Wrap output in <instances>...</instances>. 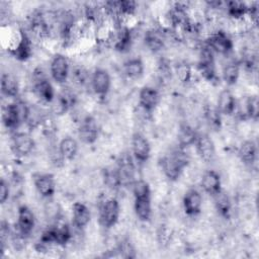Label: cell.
Wrapping results in <instances>:
<instances>
[{
    "label": "cell",
    "instance_id": "cell-18",
    "mask_svg": "<svg viewBox=\"0 0 259 259\" xmlns=\"http://www.w3.org/2000/svg\"><path fill=\"white\" fill-rule=\"evenodd\" d=\"M33 184L38 194L44 198H51L56 192V180L51 173L34 174Z\"/></svg>",
    "mask_w": 259,
    "mask_h": 259
},
{
    "label": "cell",
    "instance_id": "cell-17",
    "mask_svg": "<svg viewBox=\"0 0 259 259\" xmlns=\"http://www.w3.org/2000/svg\"><path fill=\"white\" fill-rule=\"evenodd\" d=\"M98 134H99V130H98V124L96 120L90 115L85 116L81 120L78 127L79 139L84 144L91 145V144H94L98 139Z\"/></svg>",
    "mask_w": 259,
    "mask_h": 259
},
{
    "label": "cell",
    "instance_id": "cell-19",
    "mask_svg": "<svg viewBox=\"0 0 259 259\" xmlns=\"http://www.w3.org/2000/svg\"><path fill=\"white\" fill-rule=\"evenodd\" d=\"M77 102V96L70 88H63L55 97L53 103V110L57 114H64L72 108Z\"/></svg>",
    "mask_w": 259,
    "mask_h": 259
},
{
    "label": "cell",
    "instance_id": "cell-9",
    "mask_svg": "<svg viewBox=\"0 0 259 259\" xmlns=\"http://www.w3.org/2000/svg\"><path fill=\"white\" fill-rule=\"evenodd\" d=\"M205 45L213 52L221 55H227L232 52L234 48V44L232 38L229 36L227 32L222 29L215 30L210 33L206 38Z\"/></svg>",
    "mask_w": 259,
    "mask_h": 259
},
{
    "label": "cell",
    "instance_id": "cell-10",
    "mask_svg": "<svg viewBox=\"0 0 259 259\" xmlns=\"http://www.w3.org/2000/svg\"><path fill=\"white\" fill-rule=\"evenodd\" d=\"M35 143L32 137L27 133L17 132L11 138L10 148L12 153L19 158L28 156L34 149Z\"/></svg>",
    "mask_w": 259,
    "mask_h": 259
},
{
    "label": "cell",
    "instance_id": "cell-12",
    "mask_svg": "<svg viewBox=\"0 0 259 259\" xmlns=\"http://www.w3.org/2000/svg\"><path fill=\"white\" fill-rule=\"evenodd\" d=\"M91 88L99 97H105L111 87V78L109 73L102 68H97L91 74Z\"/></svg>",
    "mask_w": 259,
    "mask_h": 259
},
{
    "label": "cell",
    "instance_id": "cell-6",
    "mask_svg": "<svg viewBox=\"0 0 259 259\" xmlns=\"http://www.w3.org/2000/svg\"><path fill=\"white\" fill-rule=\"evenodd\" d=\"M32 80L33 90L36 96L44 102L52 103L56 97V92L50 79L46 76L41 69L36 68L33 71Z\"/></svg>",
    "mask_w": 259,
    "mask_h": 259
},
{
    "label": "cell",
    "instance_id": "cell-27",
    "mask_svg": "<svg viewBox=\"0 0 259 259\" xmlns=\"http://www.w3.org/2000/svg\"><path fill=\"white\" fill-rule=\"evenodd\" d=\"M1 93L7 98H16L19 94V82L15 76L9 73L1 75Z\"/></svg>",
    "mask_w": 259,
    "mask_h": 259
},
{
    "label": "cell",
    "instance_id": "cell-15",
    "mask_svg": "<svg viewBox=\"0 0 259 259\" xmlns=\"http://www.w3.org/2000/svg\"><path fill=\"white\" fill-rule=\"evenodd\" d=\"M110 41L113 44V49L117 52L124 53L130 50L133 41L131 27L123 24H118L114 26L112 31Z\"/></svg>",
    "mask_w": 259,
    "mask_h": 259
},
{
    "label": "cell",
    "instance_id": "cell-2",
    "mask_svg": "<svg viewBox=\"0 0 259 259\" xmlns=\"http://www.w3.org/2000/svg\"><path fill=\"white\" fill-rule=\"evenodd\" d=\"M161 167L164 175L171 181L177 180L183 170L189 164V157L184 149L178 147L161 159Z\"/></svg>",
    "mask_w": 259,
    "mask_h": 259
},
{
    "label": "cell",
    "instance_id": "cell-23",
    "mask_svg": "<svg viewBox=\"0 0 259 259\" xmlns=\"http://www.w3.org/2000/svg\"><path fill=\"white\" fill-rule=\"evenodd\" d=\"M200 186L204 192L211 197L219 193L222 189V178L221 175L214 170H207L202 174L200 180Z\"/></svg>",
    "mask_w": 259,
    "mask_h": 259
},
{
    "label": "cell",
    "instance_id": "cell-31",
    "mask_svg": "<svg viewBox=\"0 0 259 259\" xmlns=\"http://www.w3.org/2000/svg\"><path fill=\"white\" fill-rule=\"evenodd\" d=\"M228 15L234 20L240 21L248 14L249 5L242 1H228L225 3Z\"/></svg>",
    "mask_w": 259,
    "mask_h": 259
},
{
    "label": "cell",
    "instance_id": "cell-14",
    "mask_svg": "<svg viewBox=\"0 0 259 259\" xmlns=\"http://www.w3.org/2000/svg\"><path fill=\"white\" fill-rule=\"evenodd\" d=\"M132 153L139 163H146L151 156L150 142L139 132L132 136Z\"/></svg>",
    "mask_w": 259,
    "mask_h": 259
},
{
    "label": "cell",
    "instance_id": "cell-29",
    "mask_svg": "<svg viewBox=\"0 0 259 259\" xmlns=\"http://www.w3.org/2000/svg\"><path fill=\"white\" fill-rule=\"evenodd\" d=\"M238 155L241 161L246 165H252L256 161L257 146L253 141H245L241 144Z\"/></svg>",
    "mask_w": 259,
    "mask_h": 259
},
{
    "label": "cell",
    "instance_id": "cell-35",
    "mask_svg": "<svg viewBox=\"0 0 259 259\" xmlns=\"http://www.w3.org/2000/svg\"><path fill=\"white\" fill-rule=\"evenodd\" d=\"M204 117L210 127H212L214 130L221 128L222 113L219 111L217 105L206 104L204 107Z\"/></svg>",
    "mask_w": 259,
    "mask_h": 259
},
{
    "label": "cell",
    "instance_id": "cell-1",
    "mask_svg": "<svg viewBox=\"0 0 259 259\" xmlns=\"http://www.w3.org/2000/svg\"><path fill=\"white\" fill-rule=\"evenodd\" d=\"M134 209L141 222H148L152 217L151 188L146 180L138 179L133 183Z\"/></svg>",
    "mask_w": 259,
    "mask_h": 259
},
{
    "label": "cell",
    "instance_id": "cell-34",
    "mask_svg": "<svg viewBox=\"0 0 259 259\" xmlns=\"http://www.w3.org/2000/svg\"><path fill=\"white\" fill-rule=\"evenodd\" d=\"M196 133L195 131L188 124H182L180 126V131L178 134V143L179 147L185 149L186 147L194 144L196 140Z\"/></svg>",
    "mask_w": 259,
    "mask_h": 259
},
{
    "label": "cell",
    "instance_id": "cell-7",
    "mask_svg": "<svg viewBox=\"0 0 259 259\" xmlns=\"http://www.w3.org/2000/svg\"><path fill=\"white\" fill-rule=\"evenodd\" d=\"M120 214L119 202L115 197L105 199L99 207V223L105 229H110L118 222Z\"/></svg>",
    "mask_w": 259,
    "mask_h": 259
},
{
    "label": "cell",
    "instance_id": "cell-24",
    "mask_svg": "<svg viewBox=\"0 0 259 259\" xmlns=\"http://www.w3.org/2000/svg\"><path fill=\"white\" fill-rule=\"evenodd\" d=\"M91 221L90 208L83 202L76 201L72 206V223L75 228L82 230Z\"/></svg>",
    "mask_w": 259,
    "mask_h": 259
},
{
    "label": "cell",
    "instance_id": "cell-22",
    "mask_svg": "<svg viewBox=\"0 0 259 259\" xmlns=\"http://www.w3.org/2000/svg\"><path fill=\"white\" fill-rule=\"evenodd\" d=\"M184 212L189 217H195L200 213L202 206V196L195 188L188 189L182 200Z\"/></svg>",
    "mask_w": 259,
    "mask_h": 259
},
{
    "label": "cell",
    "instance_id": "cell-8",
    "mask_svg": "<svg viewBox=\"0 0 259 259\" xmlns=\"http://www.w3.org/2000/svg\"><path fill=\"white\" fill-rule=\"evenodd\" d=\"M198 71L200 75L209 82H218L220 78L217 74L215 62L213 57V52L205 45L200 50V57L197 64Z\"/></svg>",
    "mask_w": 259,
    "mask_h": 259
},
{
    "label": "cell",
    "instance_id": "cell-36",
    "mask_svg": "<svg viewBox=\"0 0 259 259\" xmlns=\"http://www.w3.org/2000/svg\"><path fill=\"white\" fill-rule=\"evenodd\" d=\"M244 112L242 113V117L244 115L245 118L257 119L259 114V102L257 96H248L244 101Z\"/></svg>",
    "mask_w": 259,
    "mask_h": 259
},
{
    "label": "cell",
    "instance_id": "cell-37",
    "mask_svg": "<svg viewBox=\"0 0 259 259\" xmlns=\"http://www.w3.org/2000/svg\"><path fill=\"white\" fill-rule=\"evenodd\" d=\"M70 77L72 82L78 86L85 85L91 79V75L88 70L83 66H75L70 71Z\"/></svg>",
    "mask_w": 259,
    "mask_h": 259
},
{
    "label": "cell",
    "instance_id": "cell-11",
    "mask_svg": "<svg viewBox=\"0 0 259 259\" xmlns=\"http://www.w3.org/2000/svg\"><path fill=\"white\" fill-rule=\"evenodd\" d=\"M50 73L56 83H66L70 76V64L68 59L62 54L55 55L50 64Z\"/></svg>",
    "mask_w": 259,
    "mask_h": 259
},
{
    "label": "cell",
    "instance_id": "cell-25",
    "mask_svg": "<svg viewBox=\"0 0 259 259\" xmlns=\"http://www.w3.org/2000/svg\"><path fill=\"white\" fill-rule=\"evenodd\" d=\"M237 99L229 89H224L220 92L217 102V107L222 115H232L237 110Z\"/></svg>",
    "mask_w": 259,
    "mask_h": 259
},
{
    "label": "cell",
    "instance_id": "cell-32",
    "mask_svg": "<svg viewBox=\"0 0 259 259\" xmlns=\"http://www.w3.org/2000/svg\"><path fill=\"white\" fill-rule=\"evenodd\" d=\"M212 198H213L214 207L218 213L225 219H230L232 204L229 196L223 190H221L219 193L213 195Z\"/></svg>",
    "mask_w": 259,
    "mask_h": 259
},
{
    "label": "cell",
    "instance_id": "cell-4",
    "mask_svg": "<svg viewBox=\"0 0 259 259\" xmlns=\"http://www.w3.org/2000/svg\"><path fill=\"white\" fill-rule=\"evenodd\" d=\"M71 228L69 225L63 223L45 230L39 238V242L46 245L56 244L57 246H65L71 241Z\"/></svg>",
    "mask_w": 259,
    "mask_h": 259
},
{
    "label": "cell",
    "instance_id": "cell-20",
    "mask_svg": "<svg viewBox=\"0 0 259 259\" xmlns=\"http://www.w3.org/2000/svg\"><path fill=\"white\" fill-rule=\"evenodd\" d=\"M117 171L120 177V182L121 186L124 185H133V183L136 181L135 176H136V167L135 163L133 162V158L124 153L119 157L118 160V166H117Z\"/></svg>",
    "mask_w": 259,
    "mask_h": 259
},
{
    "label": "cell",
    "instance_id": "cell-13",
    "mask_svg": "<svg viewBox=\"0 0 259 259\" xmlns=\"http://www.w3.org/2000/svg\"><path fill=\"white\" fill-rule=\"evenodd\" d=\"M17 231L20 236H29L35 227V217L27 205H20L17 209Z\"/></svg>",
    "mask_w": 259,
    "mask_h": 259
},
{
    "label": "cell",
    "instance_id": "cell-33",
    "mask_svg": "<svg viewBox=\"0 0 259 259\" xmlns=\"http://www.w3.org/2000/svg\"><path fill=\"white\" fill-rule=\"evenodd\" d=\"M222 76L227 85H235L240 77V65L236 62L228 63L223 69Z\"/></svg>",
    "mask_w": 259,
    "mask_h": 259
},
{
    "label": "cell",
    "instance_id": "cell-39",
    "mask_svg": "<svg viewBox=\"0 0 259 259\" xmlns=\"http://www.w3.org/2000/svg\"><path fill=\"white\" fill-rule=\"evenodd\" d=\"M174 72H175V75H176L177 79L181 83L186 84V83H189L191 81L192 68L188 63H186V62L178 63L174 68Z\"/></svg>",
    "mask_w": 259,
    "mask_h": 259
},
{
    "label": "cell",
    "instance_id": "cell-3",
    "mask_svg": "<svg viewBox=\"0 0 259 259\" xmlns=\"http://www.w3.org/2000/svg\"><path fill=\"white\" fill-rule=\"evenodd\" d=\"M30 106L21 100H16L7 103L2 107L1 119L3 125L7 130H16L20 124L24 123L28 119Z\"/></svg>",
    "mask_w": 259,
    "mask_h": 259
},
{
    "label": "cell",
    "instance_id": "cell-28",
    "mask_svg": "<svg viewBox=\"0 0 259 259\" xmlns=\"http://www.w3.org/2000/svg\"><path fill=\"white\" fill-rule=\"evenodd\" d=\"M144 42L146 47L153 53L160 52L165 45V36L160 29H150L145 33Z\"/></svg>",
    "mask_w": 259,
    "mask_h": 259
},
{
    "label": "cell",
    "instance_id": "cell-30",
    "mask_svg": "<svg viewBox=\"0 0 259 259\" xmlns=\"http://www.w3.org/2000/svg\"><path fill=\"white\" fill-rule=\"evenodd\" d=\"M123 71L126 77L131 79H139L144 75L145 65L141 58H132L124 62Z\"/></svg>",
    "mask_w": 259,
    "mask_h": 259
},
{
    "label": "cell",
    "instance_id": "cell-5",
    "mask_svg": "<svg viewBox=\"0 0 259 259\" xmlns=\"http://www.w3.org/2000/svg\"><path fill=\"white\" fill-rule=\"evenodd\" d=\"M10 54L18 61L25 62L32 55V41L24 29L18 30L17 37H14L8 48Z\"/></svg>",
    "mask_w": 259,
    "mask_h": 259
},
{
    "label": "cell",
    "instance_id": "cell-38",
    "mask_svg": "<svg viewBox=\"0 0 259 259\" xmlns=\"http://www.w3.org/2000/svg\"><path fill=\"white\" fill-rule=\"evenodd\" d=\"M103 181L104 184L111 190H116L121 186L120 177L117 171V168L105 169L103 172Z\"/></svg>",
    "mask_w": 259,
    "mask_h": 259
},
{
    "label": "cell",
    "instance_id": "cell-21",
    "mask_svg": "<svg viewBox=\"0 0 259 259\" xmlns=\"http://www.w3.org/2000/svg\"><path fill=\"white\" fill-rule=\"evenodd\" d=\"M160 102V93L157 89L151 86H144L139 92V104L142 109L151 113L155 110Z\"/></svg>",
    "mask_w": 259,
    "mask_h": 259
},
{
    "label": "cell",
    "instance_id": "cell-26",
    "mask_svg": "<svg viewBox=\"0 0 259 259\" xmlns=\"http://www.w3.org/2000/svg\"><path fill=\"white\" fill-rule=\"evenodd\" d=\"M78 142L73 137L63 138L58 146V152L64 161H72L78 153Z\"/></svg>",
    "mask_w": 259,
    "mask_h": 259
},
{
    "label": "cell",
    "instance_id": "cell-16",
    "mask_svg": "<svg viewBox=\"0 0 259 259\" xmlns=\"http://www.w3.org/2000/svg\"><path fill=\"white\" fill-rule=\"evenodd\" d=\"M197 155L199 158L205 162L210 163L215 158V146L212 139L207 134L197 135L194 142Z\"/></svg>",
    "mask_w": 259,
    "mask_h": 259
},
{
    "label": "cell",
    "instance_id": "cell-40",
    "mask_svg": "<svg viewBox=\"0 0 259 259\" xmlns=\"http://www.w3.org/2000/svg\"><path fill=\"white\" fill-rule=\"evenodd\" d=\"M10 196V186L8 181H6L4 178H1L0 180V203L4 204Z\"/></svg>",
    "mask_w": 259,
    "mask_h": 259
}]
</instances>
